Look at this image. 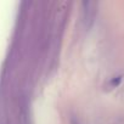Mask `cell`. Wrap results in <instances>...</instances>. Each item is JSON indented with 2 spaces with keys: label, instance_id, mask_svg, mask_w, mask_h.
<instances>
[{
  "label": "cell",
  "instance_id": "cell-1",
  "mask_svg": "<svg viewBox=\"0 0 124 124\" xmlns=\"http://www.w3.org/2000/svg\"><path fill=\"white\" fill-rule=\"evenodd\" d=\"M120 80H122V77H120V76H119V77H116V78H113V79H112L111 85H112V86H117V85L120 83Z\"/></svg>",
  "mask_w": 124,
  "mask_h": 124
}]
</instances>
